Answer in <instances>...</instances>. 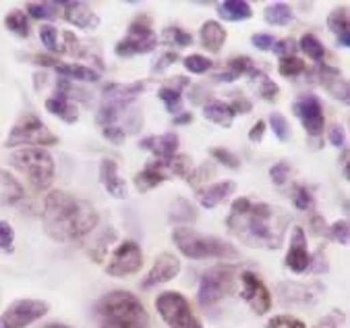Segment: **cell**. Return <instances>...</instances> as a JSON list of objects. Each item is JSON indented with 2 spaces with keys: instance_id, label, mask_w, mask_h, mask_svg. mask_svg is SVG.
I'll return each instance as SVG.
<instances>
[{
  "instance_id": "1",
  "label": "cell",
  "mask_w": 350,
  "mask_h": 328,
  "mask_svg": "<svg viewBox=\"0 0 350 328\" xmlns=\"http://www.w3.org/2000/svg\"><path fill=\"white\" fill-rule=\"evenodd\" d=\"M226 227L228 233L247 247L280 249L284 245V237L291 227V214L284 208L267 202L237 198L230 206Z\"/></svg>"
},
{
  "instance_id": "2",
  "label": "cell",
  "mask_w": 350,
  "mask_h": 328,
  "mask_svg": "<svg viewBox=\"0 0 350 328\" xmlns=\"http://www.w3.org/2000/svg\"><path fill=\"white\" fill-rule=\"evenodd\" d=\"M42 223L52 241L71 243L90 235L98 227L100 214L88 200L58 189L46 195Z\"/></svg>"
},
{
  "instance_id": "3",
  "label": "cell",
  "mask_w": 350,
  "mask_h": 328,
  "mask_svg": "<svg viewBox=\"0 0 350 328\" xmlns=\"http://www.w3.org/2000/svg\"><path fill=\"white\" fill-rule=\"evenodd\" d=\"M98 328H152L150 314L135 293L110 291L98 299L94 307Z\"/></svg>"
},
{
  "instance_id": "4",
  "label": "cell",
  "mask_w": 350,
  "mask_h": 328,
  "mask_svg": "<svg viewBox=\"0 0 350 328\" xmlns=\"http://www.w3.org/2000/svg\"><path fill=\"white\" fill-rule=\"evenodd\" d=\"M172 241L176 249L191 260H207V257H216V260H239L241 251L214 235H201L195 229L189 227H176L172 231Z\"/></svg>"
},
{
  "instance_id": "5",
  "label": "cell",
  "mask_w": 350,
  "mask_h": 328,
  "mask_svg": "<svg viewBox=\"0 0 350 328\" xmlns=\"http://www.w3.org/2000/svg\"><path fill=\"white\" fill-rule=\"evenodd\" d=\"M146 90L144 81H135V84H108L102 90V104L98 110V125L100 129L104 127H120L118 121L124 118V114L131 110L133 102L142 96Z\"/></svg>"
},
{
  "instance_id": "6",
  "label": "cell",
  "mask_w": 350,
  "mask_h": 328,
  "mask_svg": "<svg viewBox=\"0 0 350 328\" xmlns=\"http://www.w3.org/2000/svg\"><path fill=\"white\" fill-rule=\"evenodd\" d=\"M11 166L27 177L33 191H46L54 181V158L46 148H21L11 154Z\"/></svg>"
},
{
  "instance_id": "7",
  "label": "cell",
  "mask_w": 350,
  "mask_h": 328,
  "mask_svg": "<svg viewBox=\"0 0 350 328\" xmlns=\"http://www.w3.org/2000/svg\"><path fill=\"white\" fill-rule=\"evenodd\" d=\"M239 275H241L239 264H220L203 273L199 281V291H197L199 305L205 312L218 307L232 293Z\"/></svg>"
},
{
  "instance_id": "8",
  "label": "cell",
  "mask_w": 350,
  "mask_h": 328,
  "mask_svg": "<svg viewBox=\"0 0 350 328\" xmlns=\"http://www.w3.org/2000/svg\"><path fill=\"white\" fill-rule=\"evenodd\" d=\"M56 144L58 138L46 127V123L40 116L31 112H27L15 123L13 131L5 140V148H50Z\"/></svg>"
},
{
  "instance_id": "9",
  "label": "cell",
  "mask_w": 350,
  "mask_h": 328,
  "mask_svg": "<svg viewBox=\"0 0 350 328\" xmlns=\"http://www.w3.org/2000/svg\"><path fill=\"white\" fill-rule=\"evenodd\" d=\"M158 46V34L152 29V21L148 15H137L131 25L129 31L122 40L116 42L114 46V54L120 58H131L137 54H148L152 50H156Z\"/></svg>"
},
{
  "instance_id": "10",
  "label": "cell",
  "mask_w": 350,
  "mask_h": 328,
  "mask_svg": "<svg viewBox=\"0 0 350 328\" xmlns=\"http://www.w3.org/2000/svg\"><path fill=\"white\" fill-rule=\"evenodd\" d=\"M156 310L170 328H203L189 299L178 291H164L156 297Z\"/></svg>"
},
{
  "instance_id": "11",
  "label": "cell",
  "mask_w": 350,
  "mask_h": 328,
  "mask_svg": "<svg viewBox=\"0 0 350 328\" xmlns=\"http://www.w3.org/2000/svg\"><path fill=\"white\" fill-rule=\"evenodd\" d=\"M144 266V251L137 241L126 239L122 241L110 255L106 264V275L114 279H124L131 275H137Z\"/></svg>"
},
{
  "instance_id": "12",
  "label": "cell",
  "mask_w": 350,
  "mask_h": 328,
  "mask_svg": "<svg viewBox=\"0 0 350 328\" xmlns=\"http://www.w3.org/2000/svg\"><path fill=\"white\" fill-rule=\"evenodd\" d=\"M50 305L42 299H17L0 314V328H27L48 314Z\"/></svg>"
},
{
  "instance_id": "13",
  "label": "cell",
  "mask_w": 350,
  "mask_h": 328,
  "mask_svg": "<svg viewBox=\"0 0 350 328\" xmlns=\"http://www.w3.org/2000/svg\"><path fill=\"white\" fill-rule=\"evenodd\" d=\"M295 114L299 116V121L303 123L305 131L309 134V138H319L325 129V116H323V104L315 94H301L295 104H293Z\"/></svg>"
},
{
  "instance_id": "14",
  "label": "cell",
  "mask_w": 350,
  "mask_h": 328,
  "mask_svg": "<svg viewBox=\"0 0 350 328\" xmlns=\"http://www.w3.org/2000/svg\"><path fill=\"white\" fill-rule=\"evenodd\" d=\"M239 281H241V297L247 301V305L257 316L267 314L271 307V293L265 287V283L251 270H241Z\"/></svg>"
},
{
  "instance_id": "15",
  "label": "cell",
  "mask_w": 350,
  "mask_h": 328,
  "mask_svg": "<svg viewBox=\"0 0 350 328\" xmlns=\"http://www.w3.org/2000/svg\"><path fill=\"white\" fill-rule=\"evenodd\" d=\"M183 264H180V257L170 253V251H164L160 253L156 260H154V266L150 268V273L144 277V281L139 283V287H142L144 291L148 289H154L158 285H164V283H170L172 279L178 277Z\"/></svg>"
},
{
  "instance_id": "16",
  "label": "cell",
  "mask_w": 350,
  "mask_h": 328,
  "mask_svg": "<svg viewBox=\"0 0 350 328\" xmlns=\"http://www.w3.org/2000/svg\"><path fill=\"white\" fill-rule=\"evenodd\" d=\"M284 264L288 270H293L295 275H303L307 270L313 268V255L309 251L307 245V235L303 231V227H295L293 235H291V245L286 251V260Z\"/></svg>"
},
{
  "instance_id": "17",
  "label": "cell",
  "mask_w": 350,
  "mask_h": 328,
  "mask_svg": "<svg viewBox=\"0 0 350 328\" xmlns=\"http://www.w3.org/2000/svg\"><path fill=\"white\" fill-rule=\"evenodd\" d=\"M315 75H317L319 86H321L334 100H340L342 104H348V102H350L348 79L342 75L340 69L332 67V64L319 62V64H317V69H315Z\"/></svg>"
},
{
  "instance_id": "18",
  "label": "cell",
  "mask_w": 350,
  "mask_h": 328,
  "mask_svg": "<svg viewBox=\"0 0 350 328\" xmlns=\"http://www.w3.org/2000/svg\"><path fill=\"white\" fill-rule=\"evenodd\" d=\"M139 148L152 152L156 162H160L168 168V162L178 152V136L174 134V131H168V134H164V136H150V138H144L142 142H139Z\"/></svg>"
},
{
  "instance_id": "19",
  "label": "cell",
  "mask_w": 350,
  "mask_h": 328,
  "mask_svg": "<svg viewBox=\"0 0 350 328\" xmlns=\"http://www.w3.org/2000/svg\"><path fill=\"white\" fill-rule=\"evenodd\" d=\"M62 17L66 19V23H71L85 31H90V29L94 31L100 27L98 13L88 3H81V0H75V3H62Z\"/></svg>"
},
{
  "instance_id": "20",
  "label": "cell",
  "mask_w": 350,
  "mask_h": 328,
  "mask_svg": "<svg viewBox=\"0 0 350 328\" xmlns=\"http://www.w3.org/2000/svg\"><path fill=\"white\" fill-rule=\"evenodd\" d=\"M319 285H305V283H282L278 287L280 301L284 305H307L319 297Z\"/></svg>"
},
{
  "instance_id": "21",
  "label": "cell",
  "mask_w": 350,
  "mask_h": 328,
  "mask_svg": "<svg viewBox=\"0 0 350 328\" xmlns=\"http://www.w3.org/2000/svg\"><path fill=\"white\" fill-rule=\"evenodd\" d=\"M100 183L116 200H124L129 195V187L118 173V164L110 158H104L100 162Z\"/></svg>"
},
{
  "instance_id": "22",
  "label": "cell",
  "mask_w": 350,
  "mask_h": 328,
  "mask_svg": "<svg viewBox=\"0 0 350 328\" xmlns=\"http://www.w3.org/2000/svg\"><path fill=\"white\" fill-rule=\"evenodd\" d=\"M237 189V183L234 181H220V183H214V185H207L205 189H199L197 198H199V204L207 210H212L216 206H220L224 200H228L230 195L234 193Z\"/></svg>"
},
{
  "instance_id": "23",
  "label": "cell",
  "mask_w": 350,
  "mask_h": 328,
  "mask_svg": "<svg viewBox=\"0 0 350 328\" xmlns=\"http://www.w3.org/2000/svg\"><path fill=\"white\" fill-rule=\"evenodd\" d=\"M166 171H168V168H166L164 164L156 162V160L150 162V164H146L144 171H139V173L135 175V187H137V191L148 193V191L156 189L158 185H162L164 181H168L170 175H168Z\"/></svg>"
},
{
  "instance_id": "24",
  "label": "cell",
  "mask_w": 350,
  "mask_h": 328,
  "mask_svg": "<svg viewBox=\"0 0 350 328\" xmlns=\"http://www.w3.org/2000/svg\"><path fill=\"white\" fill-rule=\"evenodd\" d=\"M226 38H228V31L226 27H222L218 21H205L199 29V40H201V46L212 52V54H218L224 44H226Z\"/></svg>"
},
{
  "instance_id": "25",
  "label": "cell",
  "mask_w": 350,
  "mask_h": 328,
  "mask_svg": "<svg viewBox=\"0 0 350 328\" xmlns=\"http://www.w3.org/2000/svg\"><path fill=\"white\" fill-rule=\"evenodd\" d=\"M201 114H203V118L212 121V123H216V125H220L224 129L232 127V121L237 116L234 110L230 108V104L222 102V100H209V102H205Z\"/></svg>"
},
{
  "instance_id": "26",
  "label": "cell",
  "mask_w": 350,
  "mask_h": 328,
  "mask_svg": "<svg viewBox=\"0 0 350 328\" xmlns=\"http://www.w3.org/2000/svg\"><path fill=\"white\" fill-rule=\"evenodd\" d=\"M327 27L336 36L338 46L350 48V27H348V9H334L327 17Z\"/></svg>"
},
{
  "instance_id": "27",
  "label": "cell",
  "mask_w": 350,
  "mask_h": 328,
  "mask_svg": "<svg viewBox=\"0 0 350 328\" xmlns=\"http://www.w3.org/2000/svg\"><path fill=\"white\" fill-rule=\"evenodd\" d=\"M46 110L54 116H58L60 121L73 125L79 121V110H77V104H73V100L68 98H60V96H52L46 100Z\"/></svg>"
},
{
  "instance_id": "28",
  "label": "cell",
  "mask_w": 350,
  "mask_h": 328,
  "mask_svg": "<svg viewBox=\"0 0 350 328\" xmlns=\"http://www.w3.org/2000/svg\"><path fill=\"white\" fill-rule=\"evenodd\" d=\"M23 198H25V191H23L21 183L13 175L0 168V202L7 206H13V204L21 202Z\"/></svg>"
},
{
  "instance_id": "29",
  "label": "cell",
  "mask_w": 350,
  "mask_h": 328,
  "mask_svg": "<svg viewBox=\"0 0 350 328\" xmlns=\"http://www.w3.org/2000/svg\"><path fill=\"white\" fill-rule=\"evenodd\" d=\"M253 60L249 56H232L226 64V71L214 75V81H224V84H230V81H237L239 77L243 75H249L253 71Z\"/></svg>"
},
{
  "instance_id": "30",
  "label": "cell",
  "mask_w": 350,
  "mask_h": 328,
  "mask_svg": "<svg viewBox=\"0 0 350 328\" xmlns=\"http://www.w3.org/2000/svg\"><path fill=\"white\" fill-rule=\"evenodd\" d=\"M54 71L64 77V79H71V81H98L100 73L92 67H85V64H68V62H58Z\"/></svg>"
},
{
  "instance_id": "31",
  "label": "cell",
  "mask_w": 350,
  "mask_h": 328,
  "mask_svg": "<svg viewBox=\"0 0 350 328\" xmlns=\"http://www.w3.org/2000/svg\"><path fill=\"white\" fill-rule=\"evenodd\" d=\"M253 11L251 5L245 3V0H226V3L218 5V17L230 23H239V21H247L251 19Z\"/></svg>"
},
{
  "instance_id": "32",
  "label": "cell",
  "mask_w": 350,
  "mask_h": 328,
  "mask_svg": "<svg viewBox=\"0 0 350 328\" xmlns=\"http://www.w3.org/2000/svg\"><path fill=\"white\" fill-rule=\"evenodd\" d=\"M170 223L176 225V227H183V225H191L199 218V212L195 210V206L185 200V198H176L170 206V214H168Z\"/></svg>"
},
{
  "instance_id": "33",
  "label": "cell",
  "mask_w": 350,
  "mask_h": 328,
  "mask_svg": "<svg viewBox=\"0 0 350 328\" xmlns=\"http://www.w3.org/2000/svg\"><path fill=\"white\" fill-rule=\"evenodd\" d=\"M25 11L29 17L42 21V19H56L62 13V3H50V0H44V3H27Z\"/></svg>"
},
{
  "instance_id": "34",
  "label": "cell",
  "mask_w": 350,
  "mask_h": 328,
  "mask_svg": "<svg viewBox=\"0 0 350 328\" xmlns=\"http://www.w3.org/2000/svg\"><path fill=\"white\" fill-rule=\"evenodd\" d=\"M263 19L267 25H288L293 21V9L284 3L267 5L263 11Z\"/></svg>"
},
{
  "instance_id": "35",
  "label": "cell",
  "mask_w": 350,
  "mask_h": 328,
  "mask_svg": "<svg viewBox=\"0 0 350 328\" xmlns=\"http://www.w3.org/2000/svg\"><path fill=\"white\" fill-rule=\"evenodd\" d=\"M249 75H251V77H253V81L257 84V90H259V94H261V98H263V100H267V102H275V100L280 98V88H278V84H275L273 79H269L263 71L253 69Z\"/></svg>"
},
{
  "instance_id": "36",
  "label": "cell",
  "mask_w": 350,
  "mask_h": 328,
  "mask_svg": "<svg viewBox=\"0 0 350 328\" xmlns=\"http://www.w3.org/2000/svg\"><path fill=\"white\" fill-rule=\"evenodd\" d=\"M5 25H7L9 31H13V34L19 36V38H29V34H31L27 15H25V11H21V9H13L11 13H7Z\"/></svg>"
},
{
  "instance_id": "37",
  "label": "cell",
  "mask_w": 350,
  "mask_h": 328,
  "mask_svg": "<svg viewBox=\"0 0 350 328\" xmlns=\"http://www.w3.org/2000/svg\"><path fill=\"white\" fill-rule=\"evenodd\" d=\"M158 98L164 102V106H166V110L170 114L176 116V114L183 112V96H180V90L178 88H174V86H162L158 90Z\"/></svg>"
},
{
  "instance_id": "38",
  "label": "cell",
  "mask_w": 350,
  "mask_h": 328,
  "mask_svg": "<svg viewBox=\"0 0 350 328\" xmlns=\"http://www.w3.org/2000/svg\"><path fill=\"white\" fill-rule=\"evenodd\" d=\"M297 46H299L311 60H315L317 64L323 62V58H325V48H323V44H321L313 34H305Z\"/></svg>"
},
{
  "instance_id": "39",
  "label": "cell",
  "mask_w": 350,
  "mask_h": 328,
  "mask_svg": "<svg viewBox=\"0 0 350 328\" xmlns=\"http://www.w3.org/2000/svg\"><path fill=\"white\" fill-rule=\"evenodd\" d=\"M162 42L168 46H178V48H187L193 44V36L189 31H185L178 25H170L162 31Z\"/></svg>"
},
{
  "instance_id": "40",
  "label": "cell",
  "mask_w": 350,
  "mask_h": 328,
  "mask_svg": "<svg viewBox=\"0 0 350 328\" xmlns=\"http://www.w3.org/2000/svg\"><path fill=\"white\" fill-rule=\"evenodd\" d=\"M307 71V64L305 60H301L299 56H288V58H280V64H278V73L282 77H299Z\"/></svg>"
},
{
  "instance_id": "41",
  "label": "cell",
  "mask_w": 350,
  "mask_h": 328,
  "mask_svg": "<svg viewBox=\"0 0 350 328\" xmlns=\"http://www.w3.org/2000/svg\"><path fill=\"white\" fill-rule=\"evenodd\" d=\"M168 171H170L172 175H176V177H180V179H185V181L189 183L191 177H193V171H195L193 158L187 156V154H176V156L168 162Z\"/></svg>"
},
{
  "instance_id": "42",
  "label": "cell",
  "mask_w": 350,
  "mask_h": 328,
  "mask_svg": "<svg viewBox=\"0 0 350 328\" xmlns=\"http://www.w3.org/2000/svg\"><path fill=\"white\" fill-rule=\"evenodd\" d=\"M293 204H295V208L301 210V212H309V210L315 208L313 193H311V189H309L307 185L297 183V185L293 187Z\"/></svg>"
},
{
  "instance_id": "43",
  "label": "cell",
  "mask_w": 350,
  "mask_h": 328,
  "mask_svg": "<svg viewBox=\"0 0 350 328\" xmlns=\"http://www.w3.org/2000/svg\"><path fill=\"white\" fill-rule=\"evenodd\" d=\"M269 125H271V129H273V136H275L280 142H288V140H291L293 131H291V123L286 121L284 114L271 112V114H269Z\"/></svg>"
},
{
  "instance_id": "44",
  "label": "cell",
  "mask_w": 350,
  "mask_h": 328,
  "mask_svg": "<svg viewBox=\"0 0 350 328\" xmlns=\"http://www.w3.org/2000/svg\"><path fill=\"white\" fill-rule=\"evenodd\" d=\"M183 64H185L187 71H191L195 75H201V73H207L209 69L214 67V60H209L203 54H191V56L183 58Z\"/></svg>"
},
{
  "instance_id": "45",
  "label": "cell",
  "mask_w": 350,
  "mask_h": 328,
  "mask_svg": "<svg viewBox=\"0 0 350 328\" xmlns=\"http://www.w3.org/2000/svg\"><path fill=\"white\" fill-rule=\"evenodd\" d=\"M116 239V231L114 229H106L104 233H102V237L96 241V245H92V257H94V262H102L104 260V255H106V251H108V245L112 243Z\"/></svg>"
},
{
  "instance_id": "46",
  "label": "cell",
  "mask_w": 350,
  "mask_h": 328,
  "mask_svg": "<svg viewBox=\"0 0 350 328\" xmlns=\"http://www.w3.org/2000/svg\"><path fill=\"white\" fill-rule=\"evenodd\" d=\"M209 154H212V158H214L216 162L224 164V166L230 168V171H239V168H241V158H239L234 152L226 150V148H212V150H209Z\"/></svg>"
},
{
  "instance_id": "47",
  "label": "cell",
  "mask_w": 350,
  "mask_h": 328,
  "mask_svg": "<svg viewBox=\"0 0 350 328\" xmlns=\"http://www.w3.org/2000/svg\"><path fill=\"white\" fill-rule=\"evenodd\" d=\"M40 40L52 54H62V46L58 44V31L54 25H42L40 27Z\"/></svg>"
},
{
  "instance_id": "48",
  "label": "cell",
  "mask_w": 350,
  "mask_h": 328,
  "mask_svg": "<svg viewBox=\"0 0 350 328\" xmlns=\"http://www.w3.org/2000/svg\"><path fill=\"white\" fill-rule=\"evenodd\" d=\"M327 239L340 243V245H348L350 241V225L348 220H336L329 229H327Z\"/></svg>"
},
{
  "instance_id": "49",
  "label": "cell",
  "mask_w": 350,
  "mask_h": 328,
  "mask_svg": "<svg viewBox=\"0 0 350 328\" xmlns=\"http://www.w3.org/2000/svg\"><path fill=\"white\" fill-rule=\"evenodd\" d=\"M291 171H293L291 162H286V160L275 162V164L269 168V179H271V183H273V185H284V183L288 181V177H291Z\"/></svg>"
},
{
  "instance_id": "50",
  "label": "cell",
  "mask_w": 350,
  "mask_h": 328,
  "mask_svg": "<svg viewBox=\"0 0 350 328\" xmlns=\"http://www.w3.org/2000/svg\"><path fill=\"white\" fill-rule=\"evenodd\" d=\"M267 328H307V324L295 316H288V314H280V316H273L269 322H267Z\"/></svg>"
},
{
  "instance_id": "51",
  "label": "cell",
  "mask_w": 350,
  "mask_h": 328,
  "mask_svg": "<svg viewBox=\"0 0 350 328\" xmlns=\"http://www.w3.org/2000/svg\"><path fill=\"white\" fill-rule=\"evenodd\" d=\"M0 249L3 251L15 249V229L7 220H0Z\"/></svg>"
},
{
  "instance_id": "52",
  "label": "cell",
  "mask_w": 350,
  "mask_h": 328,
  "mask_svg": "<svg viewBox=\"0 0 350 328\" xmlns=\"http://www.w3.org/2000/svg\"><path fill=\"white\" fill-rule=\"evenodd\" d=\"M271 50H273V54H278L280 58H288V56H295V52L299 50V46H297V42H295L293 38H282V40L273 42Z\"/></svg>"
},
{
  "instance_id": "53",
  "label": "cell",
  "mask_w": 350,
  "mask_h": 328,
  "mask_svg": "<svg viewBox=\"0 0 350 328\" xmlns=\"http://www.w3.org/2000/svg\"><path fill=\"white\" fill-rule=\"evenodd\" d=\"M228 104L234 110V114H247V112L253 110V102L245 94H241V92H234V96H232V100Z\"/></svg>"
},
{
  "instance_id": "54",
  "label": "cell",
  "mask_w": 350,
  "mask_h": 328,
  "mask_svg": "<svg viewBox=\"0 0 350 328\" xmlns=\"http://www.w3.org/2000/svg\"><path fill=\"white\" fill-rule=\"evenodd\" d=\"M102 136H104L110 144L120 146V144H124V140H126V131H124L122 127H104V129H102Z\"/></svg>"
},
{
  "instance_id": "55",
  "label": "cell",
  "mask_w": 350,
  "mask_h": 328,
  "mask_svg": "<svg viewBox=\"0 0 350 328\" xmlns=\"http://www.w3.org/2000/svg\"><path fill=\"white\" fill-rule=\"evenodd\" d=\"M64 44H62V54H81V44L79 38L73 31H64L62 34Z\"/></svg>"
},
{
  "instance_id": "56",
  "label": "cell",
  "mask_w": 350,
  "mask_h": 328,
  "mask_svg": "<svg viewBox=\"0 0 350 328\" xmlns=\"http://www.w3.org/2000/svg\"><path fill=\"white\" fill-rule=\"evenodd\" d=\"M342 320H344V314H342L340 310H334V312H329L327 316H323L313 328H340Z\"/></svg>"
},
{
  "instance_id": "57",
  "label": "cell",
  "mask_w": 350,
  "mask_h": 328,
  "mask_svg": "<svg viewBox=\"0 0 350 328\" xmlns=\"http://www.w3.org/2000/svg\"><path fill=\"white\" fill-rule=\"evenodd\" d=\"M178 60V54L176 52H164L160 58H158V62L152 67V73H162V71H166L170 64H174Z\"/></svg>"
},
{
  "instance_id": "58",
  "label": "cell",
  "mask_w": 350,
  "mask_h": 328,
  "mask_svg": "<svg viewBox=\"0 0 350 328\" xmlns=\"http://www.w3.org/2000/svg\"><path fill=\"white\" fill-rule=\"evenodd\" d=\"M251 42H253V46L257 48V50H261V52H267V50H271V46H273V36H269V34H255L253 38H251Z\"/></svg>"
},
{
  "instance_id": "59",
  "label": "cell",
  "mask_w": 350,
  "mask_h": 328,
  "mask_svg": "<svg viewBox=\"0 0 350 328\" xmlns=\"http://www.w3.org/2000/svg\"><path fill=\"white\" fill-rule=\"evenodd\" d=\"M327 229H329V225L325 223L323 216H319V214L311 216V233L315 237H327Z\"/></svg>"
},
{
  "instance_id": "60",
  "label": "cell",
  "mask_w": 350,
  "mask_h": 328,
  "mask_svg": "<svg viewBox=\"0 0 350 328\" xmlns=\"http://www.w3.org/2000/svg\"><path fill=\"white\" fill-rule=\"evenodd\" d=\"M265 129H267V123L265 121H257L251 127V131H249V142L251 144H259L263 140V136H265Z\"/></svg>"
},
{
  "instance_id": "61",
  "label": "cell",
  "mask_w": 350,
  "mask_h": 328,
  "mask_svg": "<svg viewBox=\"0 0 350 328\" xmlns=\"http://www.w3.org/2000/svg\"><path fill=\"white\" fill-rule=\"evenodd\" d=\"M346 142V136H344V129L340 125H332L329 127V144L336 146V148H342Z\"/></svg>"
},
{
  "instance_id": "62",
  "label": "cell",
  "mask_w": 350,
  "mask_h": 328,
  "mask_svg": "<svg viewBox=\"0 0 350 328\" xmlns=\"http://www.w3.org/2000/svg\"><path fill=\"white\" fill-rule=\"evenodd\" d=\"M209 94H205V86H193L191 88V94H189V100L193 104H201Z\"/></svg>"
},
{
  "instance_id": "63",
  "label": "cell",
  "mask_w": 350,
  "mask_h": 328,
  "mask_svg": "<svg viewBox=\"0 0 350 328\" xmlns=\"http://www.w3.org/2000/svg\"><path fill=\"white\" fill-rule=\"evenodd\" d=\"M189 123H193V112H180V114H176L174 118H172V125L174 127H183V125H189Z\"/></svg>"
},
{
  "instance_id": "64",
  "label": "cell",
  "mask_w": 350,
  "mask_h": 328,
  "mask_svg": "<svg viewBox=\"0 0 350 328\" xmlns=\"http://www.w3.org/2000/svg\"><path fill=\"white\" fill-rule=\"evenodd\" d=\"M44 328H73V326H68V324H62V322H50V324H46Z\"/></svg>"
}]
</instances>
